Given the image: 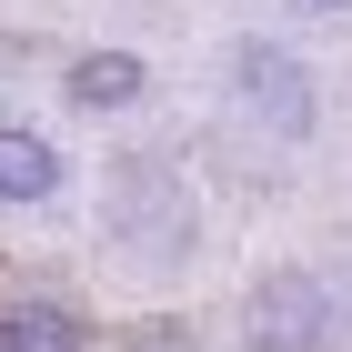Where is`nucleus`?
<instances>
[{"mask_svg":"<svg viewBox=\"0 0 352 352\" xmlns=\"http://www.w3.org/2000/svg\"><path fill=\"white\" fill-rule=\"evenodd\" d=\"M111 352H201V332H191V322H171V312H151V322H131Z\"/></svg>","mask_w":352,"mask_h":352,"instance_id":"obj_7","label":"nucleus"},{"mask_svg":"<svg viewBox=\"0 0 352 352\" xmlns=\"http://www.w3.org/2000/svg\"><path fill=\"white\" fill-rule=\"evenodd\" d=\"M332 332H342L332 272H312V262L252 272V292H242V352H332Z\"/></svg>","mask_w":352,"mask_h":352,"instance_id":"obj_3","label":"nucleus"},{"mask_svg":"<svg viewBox=\"0 0 352 352\" xmlns=\"http://www.w3.org/2000/svg\"><path fill=\"white\" fill-rule=\"evenodd\" d=\"M0 352H91V312L51 282H21L0 302Z\"/></svg>","mask_w":352,"mask_h":352,"instance_id":"obj_4","label":"nucleus"},{"mask_svg":"<svg viewBox=\"0 0 352 352\" xmlns=\"http://www.w3.org/2000/svg\"><path fill=\"white\" fill-rule=\"evenodd\" d=\"M60 101L71 111H131V101H151V60L141 51H121V41H101V51H81V60H60Z\"/></svg>","mask_w":352,"mask_h":352,"instance_id":"obj_5","label":"nucleus"},{"mask_svg":"<svg viewBox=\"0 0 352 352\" xmlns=\"http://www.w3.org/2000/svg\"><path fill=\"white\" fill-rule=\"evenodd\" d=\"M101 242L151 282H171L201 252V191H191V171L171 151H121L101 171Z\"/></svg>","mask_w":352,"mask_h":352,"instance_id":"obj_1","label":"nucleus"},{"mask_svg":"<svg viewBox=\"0 0 352 352\" xmlns=\"http://www.w3.org/2000/svg\"><path fill=\"white\" fill-rule=\"evenodd\" d=\"M221 101L242 111L262 141H292V151L322 131V81H312V60H302L292 41H262V30L221 51Z\"/></svg>","mask_w":352,"mask_h":352,"instance_id":"obj_2","label":"nucleus"},{"mask_svg":"<svg viewBox=\"0 0 352 352\" xmlns=\"http://www.w3.org/2000/svg\"><path fill=\"white\" fill-rule=\"evenodd\" d=\"M60 182H71V151L30 121H0V201L30 212V201H60Z\"/></svg>","mask_w":352,"mask_h":352,"instance_id":"obj_6","label":"nucleus"}]
</instances>
